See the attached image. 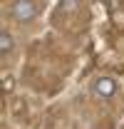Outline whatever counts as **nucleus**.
I'll return each instance as SVG.
<instances>
[{"instance_id":"obj_1","label":"nucleus","mask_w":124,"mask_h":129,"mask_svg":"<svg viewBox=\"0 0 124 129\" xmlns=\"http://www.w3.org/2000/svg\"><path fill=\"white\" fill-rule=\"evenodd\" d=\"M40 0H15L10 5V17L15 20L17 25H30L37 20L40 15Z\"/></svg>"},{"instance_id":"obj_2","label":"nucleus","mask_w":124,"mask_h":129,"mask_svg":"<svg viewBox=\"0 0 124 129\" xmlns=\"http://www.w3.org/2000/svg\"><path fill=\"white\" fill-rule=\"evenodd\" d=\"M117 92H119V82L114 80V77L99 75V77L92 82V94L97 97V99H112Z\"/></svg>"},{"instance_id":"obj_3","label":"nucleus","mask_w":124,"mask_h":129,"mask_svg":"<svg viewBox=\"0 0 124 129\" xmlns=\"http://www.w3.org/2000/svg\"><path fill=\"white\" fill-rule=\"evenodd\" d=\"M15 50H17V42H15V37H13V32L3 30L0 32V55H3V62L5 64L10 62V57L15 55Z\"/></svg>"},{"instance_id":"obj_4","label":"nucleus","mask_w":124,"mask_h":129,"mask_svg":"<svg viewBox=\"0 0 124 129\" xmlns=\"http://www.w3.org/2000/svg\"><path fill=\"white\" fill-rule=\"evenodd\" d=\"M77 8H79V0H60V10L67 13V15L77 13Z\"/></svg>"},{"instance_id":"obj_5","label":"nucleus","mask_w":124,"mask_h":129,"mask_svg":"<svg viewBox=\"0 0 124 129\" xmlns=\"http://www.w3.org/2000/svg\"><path fill=\"white\" fill-rule=\"evenodd\" d=\"M13 84H15V82H13V77H5V80H3V87H5V92H13Z\"/></svg>"},{"instance_id":"obj_6","label":"nucleus","mask_w":124,"mask_h":129,"mask_svg":"<svg viewBox=\"0 0 124 129\" xmlns=\"http://www.w3.org/2000/svg\"><path fill=\"white\" fill-rule=\"evenodd\" d=\"M122 129H124V127H122Z\"/></svg>"}]
</instances>
